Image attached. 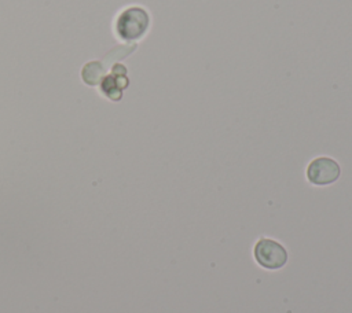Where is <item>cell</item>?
Returning a JSON list of instances; mask_svg holds the SVG:
<instances>
[{
	"instance_id": "1",
	"label": "cell",
	"mask_w": 352,
	"mask_h": 313,
	"mask_svg": "<svg viewBox=\"0 0 352 313\" xmlns=\"http://www.w3.org/2000/svg\"><path fill=\"white\" fill-rule=\"evenodd\" d=\"M150 25V16L142 7H129L117 19V34L125 41L140 38Z\"/></svg>"
},
{
	"instance_id": "3",
	"label": "cell",
	"mask_w": 352,
	"mask_h": 313,
	"mask_svg": "<svg viewBox=\"0 0 352 313\" xmlns=\"http://www.w3.org/2000/svg\"><path fill=\"white\" fill-rule=\"evenodd\" d=\"M340 165L334 159L320 156L309 163L307 177L315 185H327L340 177Z\"/></svg>"
},
{
	"instance_id": "2",
	"label": "cell",
	"mask_w": 352,
	"mask_h": 313,
	"mask_svg": "<svg viewBox=\"0 0 352 313\" xmlns=\"http://www.w3.org/2000/svg\"><path fill=\"white\" fill-rule=\"evenodd\" d=\"M256 261L265 269H279L287 261L285 247L272 239H260L254 246Z\"/></svg>"
},
{
	"instance_id": "4",
	"label": "cell",
	"mask_w": 352,
	"mask_h": 313,
	"mask_svg": "<svg viewBox=\"0 0 352 313\" xmlns=\"http://www.w3.org/2000/svg\"><path fill=\"white\" fill-rule=\"evenodd\" d=\"M102 76H103V70L100 67V63H98V62L87 63V66L82 70V78L89 85L98 84Z\"/></svg>"
}]
</instances>
